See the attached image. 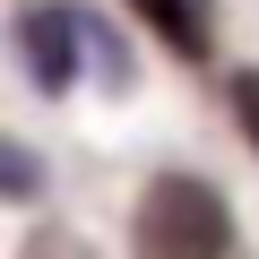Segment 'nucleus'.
Returning <instances> with one entry per match:
<instances>
[{"label":"nucleus","mask_w":259,"mask_h":259,"mask_svg":"<svg viewBox=\"0 0 259 259\" xmlns=\"http://www.w3.org/2000/svg\"><path fill=\"white\" fill-rule=\"evenodd\" d=\"M139 259H225V242H233V216H225V199L207 190V182H190V173H164L147 199H139Z\"/></svg>","instance_id":"obj_1"},{"label":"nucleus","mask_w":259,"mask_h":259,"mask_svg":"<svg viewBox=\"0 0 259 259\" xmlns=\"http://www.w3.org/2000/svg\"><path fill=\"white\" fill-rule=\"evenodd\" d=\"M130 9H147V26L173 35L182 52H207V35H199V18H190V0H130Z\"/></svg>","instance_id":"obj_2"},{"label":"nucleus","mask_w":259,"mask_h":259,"mask_svg":"<svg viewBox=\"0 0 259 259\" xmlns=\"http://www.w3.org/2000/svg\"><path fill=\"white\" fill-rule=\"evenodd\" d=\"M233 104H242V121H250V139H259V78H233Z\"/></svg>","instance_id":"obj_3"},{"label":"nucleus","mask_w":259,"mask_h":259,"mask_svg":"<svg viewBox=\"0 0 259 259\" xmlns=\"http://www.w3.org/2000/svg\"><path fill=\"white\" fill-rule=\"evenodd\" d=\"M26 259H87L78 242H61V233H44V242H26Z\"/></svg>","instance_id":"obj_4"}]
</instances>
